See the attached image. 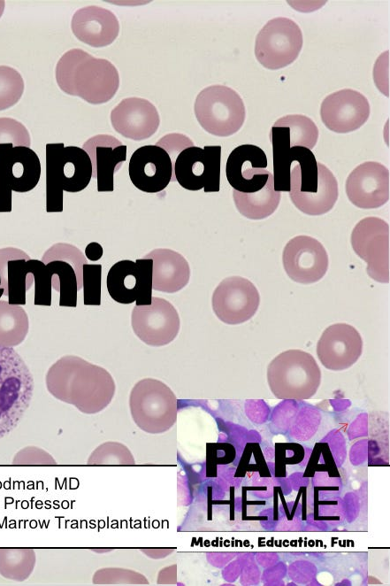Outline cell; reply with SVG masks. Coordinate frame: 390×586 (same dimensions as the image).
<instances>
[{
	"instance_id": "cell-20",
	"label": "cell",
	"mask_w": 390,
	"mask_h": 586,
	"mask_svg": "<svg viewBox=\"0 0 390 586\" xmlns=\"http://www.w3.org/2000/svg\"><path fill=\"white\" fill-rule=\"evenodd\" d=\"M349 201L358 208L374 209L389 199V171L382 164L366 161L357 166L346 181Z\"/></svg>"
},
{
	"instance_id": "cell-11",
	"label": "cell",
	"mask_w": 390,
	"mask_h": 586,
	"mask_svg": "<svg viewBox=\"0 0 390 586\" xmlns=\"http://www.w3.org/2000/svg\"><path fill=\"white\" fill-rule=\"evenodd\" d=\"M221 146H191L182 150L172 164V181L187 190L218 192L220 189Z\"/></svg>"
},
{
	"instance_id": "cell-19",
	"label": "cell",
	"mask_w": 390,
	"mask_h": 586,
	"mask_svg": "<svg viewBox=\"0 0 390 586\" xmlns=\"http://www.w3.org/2000/svg\"><path fill=\"white\" fill-rule=\"evenodd\" d=\"M128 173L132 183L138 189L147 193H157L172 181V158L168 152L158 145H144L132 154Z\"/></svg>"
},
{
	"instance_id": "cell-5",
	"label": "cell",
	"mask_w": 390,
	"mask_h": 586,
	"mask_svg": "<svg viewBox=\"0 0 390 586\" xmlns=\"http://www.w3.org/2000/svg\"><path fill=\"white\" fill-rule=\"evenodd\" d=\"M33 375L13 349L0 346V439L21 421L30 405Z\"/></svg>"
},
{
	"instance_id": "cell-7",
	"label": "cell",
	"mask_w": 390,
	"mask_h": 586,
	"mask_svg": "<svg viewBox=\"0 0 390 586\" xmlns=\"http://www.w3.org/2000/svg\"><path fill=\"white\" fill-rule=\"evenodd\" d=\"M129 407L135 424L147 433H164L177 420L175 394L165 383L156 379H142L134 386Z\"/></svg>"
},
{
	"instance_id": "cell-34",
	"label": "cell",
	"mask_w": 390,
	"mask_h": 586,
	"mask_svg": "<svg viewBox=\"0 0 390 586\" xmlns=\"http://www.w3.org/2000/svg\"><path fill=\"white\" fill-rule=\"evenodd\" d=\"M52 260H63L71 264L75 271L78 289L82 288V266L87 264V259L83 253L75 246L58 243L51 246L42 258L44 264Z\"/></svg>"
},
{
	"instance_id": "cell-4",
	"label": "cell",
	"mask_w": 390,
	"mask_h": 586,
	"mask_svg": "<svg viewBox=\"0 0 390 586\" xmlns=\"http://www.w3.org/2000/svg\"><path fill=\"white\" fill-rule=\"evenodd\" d=\"M88 154L77 146L63 143L46 144V211H63V192L83 190L92 178Z\"/></svg>"
},
{
	"instance_id": "cell-17",
	"label": "cell",
	"mask_w": 390,
	"mask_h": 586,
	"mask_svg": "<svg viewBox=\"0 0 390 586\" xmlns=\"http://www.w3.org/2000/svg\"><path fill=\"white\" fill-rule=\"evenodd\" d=\"M370 104L359 91L343 89L328 95L320 106L324 125L335 133H349L361 127L369 119Z\"/></svg>"
},
{
	"instance_id": "cell-43",
	"label": "cell",
	"mask_w": 390,
	"mask_h": 586,
	"mask_svg": "<svg viewBox=\"0 0 390 586\" xmlns=\"http://www.w3.org/2000/svg\"><path fill=\"white\" fill-rule=\"evenodd\" d=\"M4 3H5L4 1L0 0V18H1L2 14H3V12H4V4H5Z\"/></svg>"
},
{
	"instance_id": "cell-10",
	"label": "cell",
	"mask_w": 390,
	"mask_h": 586,
	"mask_svg": "<svg viewBox=\"0 0 390 586\" xmlns=\"http://www.w3.org/2000/svg\"><path fill=\"white\" fill-rule=\"evenodd\" d=\"M302 43V30L294 20L285 17L274 18L258 32L255 56L264 67L280 69L298 58Z\"/></svg>"
},
{
	"instance_id": "cell-35",
	"label": "cell",
	"mask_w": 390,
	"mask_h": 586,
	"mask_svg": "<svg viewBox=\"0 0 390 586\" xmlns=\"http://www.w3.org/2000/svg\"><path fill=\"white\" fill-rule=\"evenodd\" d=\"M90 465H133L134 459L123 444L108 442L98 446L88 459Z\"/></svg>"
},
{
	"instance_id": "cell-15",
	"label": "cell",
	"mask_w": 390,
	"mask_h": 586,
	"mask_svg": "<svg viewBox=\"0 0 390 586\" xmlns=\"http://www.w3.org/2000/svg\"><path fill=\"white\" fill-rule=\"evenodd\" d=\"M135 335L146 344L163 346L170 343L180 330V317L167 300L152 297L151 304L135 305L131 316Z\"/></svg>"
},
{
	"instance_id": "cell-13",
	"label": "cell",
	"mask_w": 390,
	"mask_h": 586,
	"mask_svg": "<svg viewBox=\"0 0 390 586\" xmlns=\"http://www.w3.org/2000/svg\"><path fill=\"white\" fill-rule=\"evenodd\" d=\"M153 261L150 258L129 259L115 263L109 270L106 285L111 298L120 304L147 305L152 298Z\"/></svg>"
},
{
	"instance_id": "cell-1",
	"label": "cell",
	"mask_w": 390,
	"mask_h": 586,
	"mask_svg": "<svg viewBox=\"0 0 390 586\" xmlns=\"http://www.w3.org/2000/svg\"><path fill=\"white\" fill-rule=\"evenodd\" d=\"M46 385L57 399L88 414L104 409L116 389L107 370L77 356H65L55 362L46 374Z\"/></svg>"
},
{
	"instance_id": "cell-40",
	"label": "cell",
	"mask_w": 390,
	"mask_h": 586,
	"mask_svg": "<svg viewBox=\"0 0 390 586\" xmlns=\"http://www.w3.org/2000/svg\"><path fill=\"white\" fill-rule=\"evenodd\" d=\"M156 145L164 149L168 154L174 157V153H180L182 150L194 146L193 142L182 134H169L160 139Z\"/></svg>"
},
{
	"instance_id": "cell-24",
	"label": "cell",
	"mask_w": 390,
	"mask_h": 586,
	"mask_svg": "<svg viewBox=\"0 0 390 586\" xmlns=\"http://www.w3.org/2000/svg\"><path fill=\"white\" fill-rule=\"evenodd\" d=\"M71 27L78 40L96 48L110 45L119 32L115 14L96 5L77 10L73 16Z\"/></svg>"
},
{
	"instance_id": "cell-39",
	"label": "cell",
	"mask_w": 390,
	"mask_h": 586,
	"mask_svg": "<svg viewBox=\"0 0 390 586\" xmlns=\"http://www.w3.org/2000/svg\"><path fill=\"white\" fill-rule=\"evenodd\" d=\"M12 464L21 465H54L56 461L43 450L37 447H27L19 451L12 459Z\"/></svg>"
},
{
	"instance_id": "cell-2",
	"label": "cell",
	"mask_w": 390,
	"mask_h": 586,
	"mask_svg": "<svg viewBox=\"0 0 390 586\" xmlns=\"http://www.w3.org/2000/svg\"><path fill=\"white\" fill-rule=\"evenodd\" d=\"M56 80L65 93L93 104L108 102L119 85L118 70L110 61L96 58L81 49H72L60 58Z\"/></svg>"
},
{
	"instance_id": "cell-8",
	"label": "cell",
	"mask_w": 390,
	"mask_h": 586,
	"mask_svg": "<svg viewBox=\"0 0 390 586\" xmlns=\"http://www.w3.org/2000/svg\"><path fill=\"white\" fill-rule=\"evenodd\" d=\"M194 111L201 127L220 137L232 135L240 130L246 116L240 95L224 85L203 89L195 98Z\"/></svg>"
},
{
	"instance_id": "cell-9",
	"label": "cell",
	"mask_w": 390,
	"mask_h": 586,
	"mask_svg": "<svg viewBox=\"0 0 390 586\" xmlns=\"http://www.w3.org/2000/svg\"><path fill=\"white\" fill-rule=\"evenodd\" d=\"M41 177V162L27 146L0 144V212L11 211V192L32 190Z\"/></svg>"
},
{
	"instance_id": "cell-29",
	"label": "cell",
	"mask_w": 390,
	"mask_h": 586,
	"mask_svg": "<svg viewBox=\"0 0 390 586\" xmlns=\"http://www.w3.org/2000/svg\"><path fill=\"white\" fill-rule=\"evenodd\" d=\"M46 266L52 274V288L59 292V306L76 307L79 289L73 266L63 260H52Z\"/></svg>"
},
{
	"instance_id": "cell-26",
	"label": "cell",
	"mask_w": 390,
	"mask_h": 586,
	"mask_svg": "<svg viewBox=\"0 0 390 586\" xmlns=\"http://www.w3.org/2000/svg\"><path fill=\"white\" fill-rule=\"evenodd\" d=\"M233 197L239 212L250 220H262L271 215L279 206L280 192L274 189L272 173L266 184L252 193H242L233 189Z\"/></svg>"
},
{
	"instance_id": "cell-36",
	"label": "cell",
	"mask_w": 390,
	"mask_h": 586,
	"mask_svg": "<svg viewBox=\"0 0 390 586\" xmlns=\"http://www.w3.org/2000/svg\"><path fill=\"white\" fill-rule=\"evenodd\" d=\"M27 262L29 271L34 275V305L50 306L52 274L42 260L30 258Z\"/></svg>"
},
{
	"instance_id": "cell-16",
	"label": "cell",
	"mask_w": 390,
	"mask_h": 586,
	"mask_svg": "<svg viewBox=\"0 0 390 586\" xmlns=\"http://www.w3.org/2000/svg\"><path fill=\"white\" fill-rule=\"evenodd\" d=\"M282 262L288 277L302 284L314 283L322 279L329 263L322 243L308 235H298L287 242Z\"/></svg>"
},
{
	"instance_id": "cell-25",
	"label": "cell",
	"mask_w": 390,
	"mask_h": 586,
	"mask_svg": "<svg viewBox=\"0 0 390 586\" xmlns=\"http://www.w3.org/2000/svg\"><path fill=\"white\" fill-rule=\"evenodd\" d=\"M153 261L152 289L175 293L189 281L190 268L186 258L170 249H155L143 257Z\"/></svg>"
},
{
	"instance_id": "cell-32",
	"label": "cell",
	"mask_w": 390,
	"mask_h": 586,
	"mask_svg": "<svg viewBox=\"0 0 390 586\" xmlns=\"http://www.w3.org/2000/svg\"><path fill=\"white\" fill-rule=\"evenodd\" d=\"M7 290L10 305H26V292L34 282L27 259H12L7 262Z\"/></svg>"
},
{
	"instance_id": "cell-6",
	"label": "cell",
	"mask_w": 390,
	"mask_h": 586,
	"mask_svg": "<svg viewBox=\"0 0 390 586\" xmlns=\"http://www.w3.org/2000/svg\"><path fill=\"white\" fill-rule=\"evenodd\" d=\"M267 382L279 399L304 400L314 396L321 372L313 356L301 350H287L268 365Z\"/></svg>"
},
{
	"instance_id": "cell-33",
	"label": "cell",
	"mask_w": 390,
	"mask_h": 586,
	"mask_svg": "<svg viewBox=\"0 0 390 586\" xmlns=\"http://www.w3.org/2000/svg\"><path fill=\"white\" fill-rule=\"evenodd\" d=\"M24 91V81L12 67L0 66V111L19 102Z\"/></svg>"
},
{
	"instance_id": "cell-14",
	"label": "cell",
	"mask_w": 390,
	"mask_h": 586,
	"mask_svg": "<svg viewBox=\"0 0 390 586\" xmlns=\"http://www.w3.org/2000/svg\"><path fill=\"white\" fill-rule=\"evenodd\" d=\"M211 304L221 321L236 325L248 321L255 315L260 304V295L249 280L230 276L215 289Z\"/></svg>"
},
{
	"instance_id": "cell-18",
	"label": "cell",
	"mask_w": 390,
	"mask_h": 586,
	"mask_svg": "<svg viewBox=\"0 0 390 586\" xmlns=\"http://www.w3.org/2000/svg\"><path fill=\"white\" fill-rule=\"evenodd\" d=\"M363 339L351 325L336 323L326 328L317 343V355L322 365L333 371L352 366L361 357Z\"/></svg>"
},
{
	"instance_id": "cell-30",
	"label": "cell",
	"mask_w": 390,
	"mask_h": 586,
	"mask_svg": "<svg viewBox=\"0 0 390 586\" xmlns=\"http://www.w3.org/2000/svg\"><path fill=\"white\" fill-rule=\"evenodd\" d=\"M35 566V553L32 549H0V574L9 580L23 582Z\"/></svg>"
},
{
	"instance_id": "cell-22",
	"label": "cell",
	"mask_w": 390,
	"mask_h": 586,
	"mask_svg": "<svg viewBox=\"0 0 390 586\" xmlns=\"http://www.w3.org/2000/svg\"><path fill=\"white\" fill-rule=\"evenodd\" d=\"M113 128L126 138L141 141L149 138L160 123L157 108L140 97L123 99L111 112Z\"/></svg>"
},
{
	"instance_id": "cell-27",
	"label": "cell",
	"mask_w": 390,
	"mask_h": 586,
	"mask_svg": "<svg viewBox=\"0 0 390 586\" xmlns=\"http://www.w3.org/2000/svg\"><path fill=\"white\" fill-rule=\"evenodd\" d=\"M270 140L272 145L273 183L276 191H290V173L294 160L288 129L286 127H271Z\"/></svg>"
},
{
	"instance_id": "cell-21",
	"label": "cell",
	"mask_w": 390,
	"mask_h": 586,
	"mask_svg": "<svg viewBox=\"0 0 390 586\" xmlns=\"http://www.w3.org/2000/svg\"><path fill=\"white\" fill-rule=\"evenodd\" d=\"M264 151L254 144H241L234 148L226 165L227 181L236 191L252 193L262 189L271 173Z\"/></svg>"
},
{
	"instance_id": "cell-41",
	"label": "cell",
	"mask_w": 390,
	"mask_h": 586,
	"mask_svg": "<svg viewBox=\"0 0 390 586\" xmlns=\"http://www.w3.org/2000/svg\"><path fill=\"white\" fill-rule=\"evenodd\" d=\"M30 259V257L22 250L13 247H7L0 249V274L2 278V285L4 289V296L6 295L7 290V262L12 259Z\"/></svg>"
},
{
	"instance_id": "cell-23",
	"label": "cell",
	"mask_w": 390,
	"mask_h": 586,
	"mask_svg": "<svg viewBox=\"0 0 390 586\" xmlns=\"http://www.w3.org/2000/svg\"><path fill=\"white\" fill-rule=\"evenodd\" d=\"M92 163L97 191H113V176L126 158V146L113 135L101 134L87 140L82 148Z\"/></svg>"
},
{
	"instance_id": "cell-28",
	"label": "cell",
	"mask_w": 390,
	"mask_h": 586,
	"mask_svg": "<svg viewBox=\"0 0 390 586\" xmlns=\"http://www.w3.org/2000/svg\"><path fill=\"white\" fill-rule=\"evenodd\" d=\"M28 328V317L21 305L0 300V346L13 348L20 344Z\"/></svg>"
},
{
	"instance_id": "cell-3",
	"label": "cell",
	"mask_w": 390,
	"mask_h": 586,
	"mask_svg": "<svg viewBox=\"0 0 390 586\" xmlns=\"http://www.w3.org/2000/svg\"><path fill=\"white\" fill-rule=\"evenodd\" d=\"M289 196L295 207L307 215L329 212L338 199V182L324 164L317 162L311 150L293 146Z\"/></svg>"
},
{
	"instance_id": "cell-12",
	"label": "cell",
	"mask_w": 390,
	"mask_h": 586,
	"mask_svg": "<svg viewBox=\"0 0 390 586\" xmlns=\"http://www.w3.org/2000/svg\"><path fill=\"white\" fill-rule=\"evenodd\" d=\"M354 251L367 263V274L379 282H389V226L378 217L361 220L351 233Z\"/></svg>"
},
{
	"instance_id": "cell-44",
	"label": "cell",
	"mask_w": 390,
	"mask_h": 586,
	"mask_svg": "<svg viewBox=\"0 0 390 586\" xmlns=\"http://www.w3.org/2000/svg\"><path fill=\"white\" fill-rule=\"evenodd\" d=\"M4 289L2 285V278H1V274H0V298H1L2 296H4Z\"/></svg>"
},
{
	"instance_id": "cell-38",
	"label": "cell",
	"mask_w": 390,
	"mask_h": 586,
	"mask_svg": "<svg viewBox=\"0 0 390 586\" xmlns=\"http://www.w3.org/2000/svg\"><path fill=\"white\" fill-rule=\"evenodd\" d=\"M2 143L29 147L30 135L21 122L12 118H0V144Z\"/></svg>"
},
{
	"instance_id": "cell-31",
	"label": "cell",
	"mask_w": 390,
	"mask_h": 586,
	"mask_svg": "<svg viewBox=\"0 0 390 586\" xmlns=\"http://www.w3.org/2000/svg\"><path fill=\"white\" fill-rule=\"evenodd\" d=\"M273 127L288 129L290 146H301L311 150L318 138V128L314 121L305 115L292 114L277 120Z\"/></svg>"
},
{
	"instance_id": "cell-37",
	"label": "cell",
	"mask_w": 390,
	"mask_h": 586,
	"mask_svg": "<svg viewBox=\"0 0 390 586\" xmlns=\"http://www.w3.org/2000/svg\"><path fill=\"white\" fill-rule=\"evenodd\" d=\"M102 265L84 264L82 266L83 302L85 305H101Z\"/></svg>"
},
{
	"instance_id": "cell-42",
	"label": "cell",
	"mask_w": 390,
	"mask_h": 586,
	"mask_svg": "<svg viewBox=\"0 0 390 586\" xmlns=\"http://www.w3.org/2000/svg\"><path fill=\"white\" fill-rule=\"evenodd\" d=\"M103 247L96 242H92L86 246L85 255L91 261L99 260L103 256Z\"/></svg>"
}]
</instances>
